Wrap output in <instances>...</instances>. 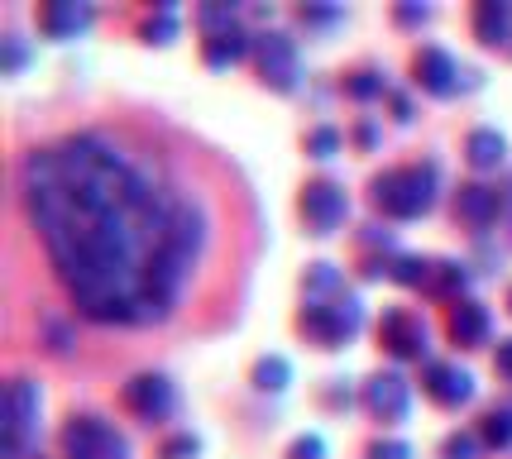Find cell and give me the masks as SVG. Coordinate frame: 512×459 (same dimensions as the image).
Masks as SVG:
<instances>
[{"label": "cell", "mask_w": 512, "mask_h": 459, "mask_svg": "<svg viewBox=\"0 0 512 459\" xmlns=\"http://www.w3.org/2000/svg\"><path fill=\"white\" fill-rule=\"evenodd\" d=\"M29 63V44H24L20 34H5L0 39V72H20Z\"/></svg>", "instance_id": "obj_30"}, {"label": "cell", "mask_w": 512, "mask_h": 459, "mask_svg": "<svg viewBox=\"0 0 512 459\" xmlns=\"http://www.w3.org/2000/svg\"><path fill=\"white\" fill-rule=\"evenodd\" d=\"M197 24L206 29V39H216V34H225V29H235V5H201Z\"/></svg>", "instance_id": "obj_27"}, {"label": "cell", "mask_w": 512, "mask_h": 459, "mask_svg": "<svg viewBox=\"0 0 512 459\" xmlns=\"http://www.w3.org/2000/svg\"><path fill=\"white\" fill-rule=\"evenodd\" d=\"M359 402L369 407V416H379V421H407L412 412V393H407V378L402 373H374L369 383H364V393Z\"/></svg>", "instance_id": "obj_10"}, {"label": "cell", "mask_w": 512, "mask_h": 459, "mask_svg": "<svg viewBox=\"0 0 512 459\" xmlns=\"http://www.w3.org/2000/svg\"><path fill=\"white\" fill-rule=\"evenodd\" d=\"M120 402H125V412H134L139 421H168V416L178 412V393H173V383L163 378V373H134L130 383L120 388Z\"/></svg>", "instance_id": "obj_8"}, {"label": "cell", "mask_w": 512, "mask_h": 459, "mask_svg": "<svg viewBox=\"0 0 512 459\" xmlns=\"http://www.w3.org/2000/svg\"><path fill=\"white\" fill-rule=\"evenodd\" d=\"M359 326H364V302L350 297V292H340L335 302H307L302 316H297V330L312 335L321 350H340Z\"/></svg>", "instance_id": "obj_3"}, {"label": "cell", "mask_w": 512, "mask_h": 459, "mask_svg": "<svg viewBox=\"0 0 512 459\" xmlns=\"http://www.w3.org/2000/svg\"><path fill=\"white\" fill-rule=\"evenodd\" d=\"M383 91V72H374V67H355L350 77H345V96L350 101H374Z\"/></svg>", "instance_id": "obj_25"}, {"label": "cell", "mask_w": 512, "mask_h": 459, "mask_svg": "<svg viewBox=\"0 0 512 459\" xmlns=\"http://www.w3.org/2000/svg\"><path fill=\"white\" fill-rule=\"evenodd\" d=\"M422 393L436 402V407H465L469 397H474V373L460 369V364H450V359H431L422 369Z\"/></svg>", "instance_id": "obj_9"}, {"label": "cell", "mask_w": 512, "mask_h": 459, "mask_svg": "<svg viewBox=\"0 0 512 459\" xmlns=\"http://www.w3.org/2000/svg\"><path fill=\"white\" fill-rule=\"evenodd\" d=\"M345 378H331V388H326V407H350V388H340Z\"/></svg>", "instance_id": "obj_37"}, {"label": "cell", "mask_w": 512, "mask_h": 459, "mask_svg": "<svg viewBox=\"0 0 512 459\" xmlns=\"http://www.w3.org/2000/svg\"><path fill=\"white\" fill-rule=\"evenodd\" d=\"M302 292H307V302H335L345 292V278H340L335 263H312L302 273Z\"/></svg>", "instance_id": "obj_20"}, {"label": "cell", "mask_w": 512, "mask_h": 459, "mask_svg": "<svg viewBox=\"0 0 512 459\" xmlns=\"http://www.w3.org/2000/svg\"><path fill=\"white\" fill-rule=\"evenodd\" d=\"M369 459H412V445L407 440H374Z\"/></svg>", "instance_id": "obj_32"}, {"label": "cell", "mask_w": 512, "mask_h": 459, "mask_svg": "<svg viewBox=\"0 0 512 459\" xmlns=\"http://www.w3.org/2000/svg\"><path fill=\"white\" fill-rule=\"evenodd\" d=\"M355 139H359V144H364V149H374V125H359V130H355Z\"/></svg>", "instance_id": "obj_39"}, {"label": "cell", "mask_w": 512, "mask_h": 459, "mask_svg": "<svg viewBox=\"0 0 512 459\" xmlns=\"http://www.w3.org/2000/svg\"><path fill=\"white\" fill-rule=\"evenodd\" d=\"M465 287H469L465 263L431 259V278H426V292H431V297H455V302H460V292H465Z\"/></svg>", "instance_id": "obj_19"}, {"label": "cell", "mask_w": 512, "mask_h": 459, "mask_svg": "<svg viewBox=\"0 0 512 459\" xmlns=\"http://www.w3.org/2000/svg\"><path fill=\"white\" fill-rule=\"evenodd\" d=\"M39 412H44L39 383L10 378V388H5V459L29 455V445L39 440Z\"/></svg>", "instance_id": "obj_4"}, {"label": "cell", "mask_w": 512, "mask_h": 459, "mask_svg": "<svg viewBox=\"0 0 512 459\" xmlns=\"http://www.w3.org/2000/svg\"><path fill=\"white\" fill-rule=\"evenodd\" d=\"M20 192L53 273L96 326H158L178 302L211 220L201 201L134 158L111 134L82 130L24 153Z\"/></svg>", "instance_id": "obj_1"}, {"label": "cell", "mask_w": 512, "mask_h": 459, "mask_svg": "<svg viewBox=\"0 0 512 459\" xmlns=\"http://www.w3.org/2000/svg\"><path fill=\"white\" fill-rule=\"evenodd\" d=\"M44 330H48V350H53V354H67V345H72V335H67L63 321H44Z\"/></svg>", "instance_id": "obj_34"}, {"label": "cell", "mask_w": 512, "mask_h": 459, "mask_svg": "<svg viewBox=\"0 0 512 459\" xmlns=\"http://www.w3.org/2000/svg\"><path fill=\"white\" fill-rule=\"evenodd\" d=\"M297 211H302L312 235H335L345 225V216H350V197H345V187L335 177H312L302 187V197H297Z\"/></svg>", "instance_id": "obj_6"}, {"label": "cell", "mask_w": 512, "mask_h": 459, "mask_svg": "<svg viewBox=\"0 0 512 459\" xmlns=\"http://www.w3.org/2000/svg\"><path fill=\"white\" fill-rule=\"evenodd\" d=\"M63 450L67 459H130V440L120 436L111 421L82 412V416H67Z\"/></svg>", "instance_id": "obj_5"}, {"label": "cell", "mask_w": 512, "mask_h": 459, "mask_svg": "<svg viewBox=\"0 0 512 459\" xmlns=\"http://www.w3.org/2000/svg\"><path fill=\"white\" fill-rule=\"evenodd\" d=\"M201 455V440L192 431H178V436H168L158 445V459H197Z\"/></svg>", "instance_id": "obj_28"}, {"label": "cell", "mask_w": 512, "mask_h": 459, "mask_svg": "<svg viewBox=\"0 0 512 459\" xmlns=\"http://www.w3.org/2000/svg\"><path fill=\"white\" fill-rule=\"evenodd\" d=\"M474 39L489 48L512 44V0H479L474 5Z\"/></svg>", "instance_id": "obj_15"}, {"label": "cell", "mask_w": 512, "mask_h": 459, "mask_svg": "<svg viewBox=\"0 0 512 459\" xmlns=\"http://www.w3.org/2000/svg\"><path fill=\"white\" fill-rule=\"evenodd\" d=\"M479 450H484L479 431H450L441 440V459H479Z\"/></svg>", "instance_id": "obj_26"}, {"label": "cell", "mask_w": 512, "mask_h": 459, "mask_svg": "<svg viewBox=\"0 0 512 459\" xmlns=\"http://www.w3.org/2000/svg\"><path fill=\"white\" fill-rule=\"evenodd\" d=\"M178 10H173V5H158V15H149V20L139 24V39H144V44H173V39H178Z\"/></svg>", "instance_id": "obj_24"}, {"label": "cell", "mask_w": 512, "mask_h": 459, "mask_svg": "<svg viewBox=\"0 0 512 459\" xmlns=\"http://www.w3.org/2000/svg\"><path fill=\"white\" fill-rule=\"evenodd\" d=\"M508 311H512V292H508Z\"/></svg>", "instance_id": "obj_40"}, {"label": "cell", "mask_w": 512, "mask_h": 459, "mask_svg": "<svg viewBox=\"0 0 512 459\" xmlns=\"http://www.w3.org/2000/svg\"><path fill=\"white\" fill-rule=\"evenodd\" d=\"M249 53H254V34H245V29H225V34H216V39L201 44V63L206 67H235L240 58H249Z\"/></svg>", "instance_id": "obj_17"}, {"label": "cell", "mask_w": 512, "mask_h": 459, "mask_svg": "<svg viewBox=\"0 0 512 459\" xmlns=\"http://www.w3.org/2000/svg\"><path fill=\"white\" fill-rule=\"evenodd\" d=\"M412 82L431 96H455L460 91V63L450 58L446 48H417L412 53Z\"/></svg>", "instance_id": "obj_11"}, {"label": "cell", "mask_w": 512, "mask_h": 459, "mask_svg": "<svg viewBox=\"0 0 512 459\" xmlns=\"http://www.w3.org/2000/svg\"><path fill=\"white\" fill-rule=\"evenodd\" d=\"M479 440H484L489 450H508L512 445V402L489 407V412L479 416Z\"/></svg>", "instance_id": "obj_21"}, {"label": "cell", "mask_w": 512, "mask_h": 459, "mask_svg": "<svg viewBox=\"0 0 512 459\" xmlns=\"http://www.w3.org/2000/svg\"><path fill=\"white\" fill-rule=\"evenodd\" d=\"M302 144H307V153H312V158H331V153L340 149V130H335V125H316V130H307V139H302Z\"/></svg>", "instance_id": "obj_29"}, {"label": "cell", "mask_w": 512, "mask_h": 459, "mask_svg": "<svg viewBox=\"0 0 512 459\" xmlns=\"http://www.w3.org/2000/svg\"><path fill=\"white\" fill-rule=\"evenodd\" d=\"M87 24H91V5H77V0H53V5L39 10V29L48 39H72Z\"/></svg>", "instance_id": "obj_16"}, {"label": "cell", "mask_w": 512, "mask_h": 459, "mask_svg": "<svg viewBox=\"0 0 512 459\" xmlns=\"http://www.w3.org/2000/svg\"><path fill=\"white\" fill-rule=\"evenodd\" d=\"M503 153H508V139L493 130V125H479V130H469L465 134V158H469V168H498L503 163Z\"/></svg>", "instance_id": "obj_18"}, {"label": "cell", "mask_w": 512, "mask_h": 459, "mask_svg": "<svg viewBox=\"0 0 512 459\" xmlns=\"http://www.w3.org/2000/svg\"><path fill=\"white\" fill-rule=\"evenodd\" d=\"M288 383H292V364L283 354H264V359L254 364V388H259V393H283Z\"/></svg>", "instance_id": "obj_22"}, {"label": "cell", "mask_w": 512, "mask_h": 459, "mask_svg": "<svg viewBox=\"0 0 512 459\" xmlns=\"http://www.w3.org/2000/svg\"><path fill=\"white\" fill-rule=\"evenodd\" d=\"M379 340L393 359H422L426 354V321L412 311H383Z\"/></svg>", "instance_id": "obj_12"}, {"label": "cell", "mask_w": 512, "mask_h": 459, "mask_svg": "<svg viewBox=\"0 0 512 459\" xmlns=\"http://www.w3.org/2000/svg\"><path fill=\"white\" fill-rule=\"evenodd\" d=\"M393 20L398 24H426L431 20V5H398V10H393Z\"/></svg>", "instance_id": "obj_35"}, {"label": "cell", "mask_w": 512, "mask_h": 459, "mask_svg": "<svg viewBox=\"0 0 512 459\" xmlns=\"http://www.w3.org/2000/svg\"><path fill=\"white\" fill-rule=\"evenodd\" d=\"M254 67H259V77H264V87L273 91H297L302 82V63H297V44H292L288 34H278V29H268V34H254Z\"/></svg>", "instance_id": "obj_7"}, {"label": "cell", "mask_w": 512, "mask_h": 459, "mask_svg": "<svg viewBox=\"0 0 512 459\" xmlns=\"http://www.w3.org/2000/svg\"><path fill=\"white\" fill-rule=\"evenodd\" d=\"M369 197L379 206L383 216L393 220H417L431 211V201H436V168L426 163V168H388L369 182Z\"/></svg>", "instance_id": "obj_2"}, {"label": "cell", "mask_w": 512, "mask_h": 459, "mask_svg": "<svg viewBox=\"0 0 512 459\" xmlns=\"http://www.w3.org/2000/svg\"><path fill=\"white\" fill-rule=\"evenodd\" d=\"M498 216H503V192L498 187L460 182V192H455V220H465L469 230H489Z\"/></svg>", "instance_id": "obj_13"}, {"label": "cell", "mask_w": 512, "mask_h": 459, "mask_svg": "<svg viewBox=\"0 0 512 459\" xmlns=\"http://www.w3.org/2000/svg\"><path fill=\"white\" fill-rule=\"evenodd\" d=\"M297 20L302 24H331V20H340V10H335V5H302Z\"/></svg>", "instance_id": "obj_33"}, {"label": "cell", "mask_w": 512, "mask_h": 459, "mask_svg": "<svg viewBox=\"0 0 512 459\" xmlns=\"http://www.w3.org/2000/svg\"><path fill=\"white\" fill-rule=\"evenodd\" d=\"M393 120H402V125L412 120V101H407V96H398V91H393Z\"/></svg>", "instance_id": "obj_38"}, {"label": "cell", "mask_w": 512, "mask_h": 459, "mask_svg": "<svg viewBox=\"0 0 512 459\" xmlns=\"http://www.w3.org/2000/svg\"><path fill=\"white\" fill-rule=\"evenodd\" d=\"M383 273L402 287H426V278H431V259H422V254H393Z\"/></svg>", "instance_id": "obj_23"}, {"label": "cell", "mask_w": 512, "mask_h": 459, "mask_svg": "<svg viewBox=\"0 0 512 459\" xmlns=\"http://www.w3.org/2000/svg\"><path fill=\"white\" fill-rule=\"evenodd\" d=\"M493 369L512 378V340H498V350H493Z\"/></svg>", "instance_id": "obj_36"}, {"label": "cell", "mask_w": 512, "mask_h": 459, "mask_svg": "<svg viewBox=\"0 0 512 459\" xmlns=\"http://www.w3.org/2000/svg\"><path fill=\"white\" fill-rule=\"evenodd\" d=\"M503 201H512V197H503Z\"/></svg>", "instance_id": "obj_41"}, {"label": "cell", "mask_w": 512, "mask_h": 459, "mask_svg": "<svg viewBox=\"0 0 512 459\" xmlns=\"http://www.w3.org/2000/svg\"><path fill=\"white\" fill-rule=\"evenodd\" d=\"M446 330H450V340H455V345L479 350V345H489V311L474 302V297H460V302L450 306Z\"/></svg>", "instance_id": "obj_14"}, {"label": "cell", "mask_w": 512, "mask_h": 459, "mask_svg": "<svg viewBox=\"0 0 512 459\" xmlns=\"http://www.w3.org/2000/svg\"><path fill=\"white\" fill-rule=\"evenodd\" d=\"M288 459H326V440L321 436H297L292 440Z\"/></svg>", "instance_id": "obj_31"}]
</instances>
